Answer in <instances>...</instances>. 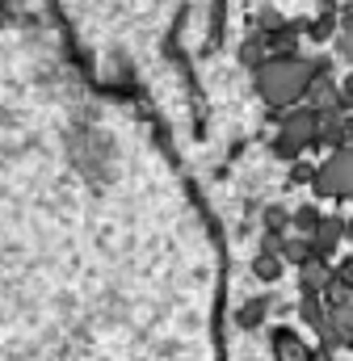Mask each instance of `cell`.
Listing matches in <instances>:
<instances>
[{
    "label": "cell",
    "mask_w": 353,
    "mask_h": 361,
    "mask_svg": "<svg viewBox=\"0 0 353 361\" xmlns=\"http://www.w3.org/2000/svg\"><path fill=\"white\" fill-rule=\"evenodd\" d=\"M299 273V294H324V286L333 281V265L328 261H311V265H303Z\"/></svg>",
    "instance_id": "8"
},
{
    "label": "cell",
    "mask_w": 353,
    "mask_h": 361,
    "mask_svg": "<svg viewBox=\"0 0 353 361\" xmlns=\"http://www.w3.org/2000/svg\"><path fill=\"white\" fill-rule=\"evenodd\" d=\"M311 240V248H316V261H337V248L345 244V214H328L324 210V219H320V227L307 235Z\"/></svg>",
    "instance_id": "4"
},
{
    "label": "cell",
    "mask_w": 353,
    "mask_h": 361,
    "mask_svg": "<svg viewBox=\"0 0 353 361\" xmlns=\"http://www.w3.org/2000/svg\"><path fill=\"white\" fill-rule=\"evenodd\" d=\"M345 240H349V244H353V210H349V214H345Z\"/></svg>",
    "instance_id": "15"
},
{
    "label": "cell",
    "mask_w": 353,
    "mask_h": 361,
    "mask_svg": "<svg viewBox=\"0 0 353 361\" xmlns=\"http://www.w3.org/2000/svg\"><path fill=\"white\" fill-rule=\"evenodd\" d=\"M282 269H286V261L277 257V248H265V244H261V252L253 257V273H257L261 281H277Z\"/></svg>",
    "instance_id": "11"
},
{
    "label": "cell",
    "mask_w": 353,
    "mask_h": 361,
    "mask_svg": "<svg viewBox=\"0 0 353 361\" xmlns=\"http://www.w3.org/2000/svg\"><path fill=\"white\" fill-rule=\"evenodd\" d=\"M311 193H316L320 202H345V206H353V143L328 152V156L316 164Z\"/></svg>",
    "instance_id": "3"
},
{
    "label": "cell",
    "mask_w": 353,
    "mask_h": 361,
    "mask_svg": "<svg viewBox=\"0 0 353 361\" xmlns=\"http://www.w3.org/2000/svg\"><path fill=\"white\" fill-rule=\"evenodd\" d=\"M311 177H316V164L299 156V160L290 164V173H286V185H311Z\"/></svg>",
    "instance_id": "13"
},
{
    "label": "cell",
    "mask_w": 353,
    "mask_h": 361,
    "mask_svg": "<svg viewBox=\"0 0 353 361\" xmlns=\"http://www.w3.org/2000/svg\"><path fill=\"white\" fill-rule=\"evenodd\" d=\"M273 118V139L269 152L286 164H294L303 152H316V135H320V109L316 105H290V109H269Z\"/></svg>",
    "instance_id": "2"
},
{
    "label": "cell",
    "mask_w": 353,
    "mask_h": 361,
    "mask_svg": "<svg viewBox=\"0 0 353 361\" xmlns=\"http://www.w3.org/2000/svg\"><path fill=\"white\" fill-rule=\"evenodd\" d=\"M337 85H341V97H345V105L353 109V68L345 72V80H337Z\"/></svg>",
    "instance_id": "14"
},
{
    "label": "cell",
    "mask_w": 353,
    "mask_h": 361,
    "mask_svg": "<svg viewBox=\"0 0 353 361\" xmlns=\"http://www.w3.org/2000/svg\"><path fill=\"white\" fill-rule=\"evenodd\" d=\"M273 248H277V257H282L286 265H294V269H303V265H311V261H316L311 240H307V235H294V231H286Z\"/></svg>",
    "instance_id": "7"
},
{
    "label": "cell",
    "mask_w": 353,
    "mask_h": 361,
    "mask_svg": "<svg viewBox=\"0 0 353 361\" xmlns=\"http://www.w3.org/2000/svg\"><path fill=\"white\" fill-rule=\"evenodd\" d=\"M320 219H324V206H320V202H299V206L290 210V231H294V235H311V231L320 227Z\"/></svg>",
    "instance_id": "9"
},
{
    "label": "cell",
    "mask_w": 353,
    "mask_h": 361,
    "mask_svg": "<svg viewBox=\"0 0 353 361\" xmlns=\"http://www.w3.org/2000/svg\"><path fill=\"white\" fill-rule=\"evenodd\" d=\"M265 315H269V298H253V302H244V307L236 311V324H240V328H261Z\"/></svg>",
    "instance_id": "12"
},
{
    "label": "cell",
    "mask_w": 353,
    "mask_h": 361,
    "mask_svg": "<svg viewBox=\"0 0 353 361\" xmlns=\"http://www.w3.org/2000/svg\"><path fill=\"white\" fill-rule=\"evenodd\" d=\"M265 59H269V42H265V34L261 30H253L244 42H240V63L249 68V72H257Z\"/></svg>",
    "instance_id": "10"
},
{
    "label": "cell",
    "mask_w": 353,
    "mask_h": 361,
    "mask_svg": "<svg viewBox=\"0 0 353 361\" xmlns=\"http://www.w3.org/2000/svg\"><path fill=\"white\" fill-rule=\"evenodd\" d=\"M294 315H299L303 328H311V332L324 336V328H328V302H324V294H299L294 298Z\"/></svg>",
    "instance_id": "6"
},
{
    "label": "cell",
    "mask_w": 353,
    "mask_h": 361,
    "mask_svg": "<svg viewBox=\"0 0 353 361\" xmlns=\"http://www.w3.org/2000/svg\"><path fill=\"white\" fill-rule=\"evenodd\" d=\"M320 76H333V59L328 55L282 51V55H269L253 72V89H257L265 109H290V105L307 101V92H311V85Z\"/></svg>",
    "instance_id": "1"
},
{
    "label": "cell",
    "mask_w": 353,
    "mask_h": 361,
    "mask_svg": "<svg viewBox=\"0 0 353 361\" xmlns=\"http://www.w3.org/2000/svg\"><path fill=\"white\" fill-rule=\"evenodd\" d=\"M269 349H273V357L277 361H316V349H311L290 324L269 328Z\"/></svg>",
    "instance_id": "5"
}]
</instances>
